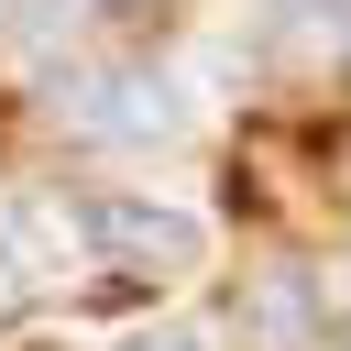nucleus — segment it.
Returning <instances> with one entry per match:
<instances>
[{"mask_svg":"<svg viewBox=\"0 0 351 351\" xmlns=\"http://www.w3.org/2000/svg\"><path fill=\"white\" fill-rule=\"evenodd\" d=\"M55 121L77 132V143H110V154H143V143H176L186 121H197V99H186V77L176 66H77L66 88H55Z\"/></svg>","mask_w":351,"mask_h":351,"instance_id":"obj_1","label":"nucleus"},{"mask_svg":"<svg viewBox=\"0 0 351 351\" xmlns=\"http://www.w3.org/2000/svg\"><path fill=\"white\" fill-rule=\"evenodd\" d=\"M77 230H88V263L99 274H132V285H165V274H197L208 263V219L197 208H165V197H77Z\"/></svg>","mask_w":351,"mask_h":351,"instance_id":"obj_2","label":"nucleus"},{"mask_svg":"<svg viewBox=\"0 0 351 351\" xmlns=\"http://www.w3.org/2000/svg\"><path fill=\"white\" fill-rule=\"evenodd\" d=\"M0 263H11L22 285H77V263H88L77 197H44V186H0Z\"/></svg>","mask_w":351,"mask_h":351,"instance_id":"obj_3","label":"nucleus"},{"mask_svg":"<svg viewBox=\"0 0 351 351\" xmlns=\"http://www.w3.org/2000/svg\"><path fill=\"white\" fill-rule=\"evenodd\" d=\"M241 318H252L263 351H307V285H296L285 263H263V274L241 285Z\"/></svg>","mask_w":351,"mask_h":351,"instance_id":"obj_4","label":"nucleus"},{"mask_svg":"<svg viewBox=\"0 0 351 351\" xmlns=\"http://www.w3.org/2000/svg\"><path fill=\"white\" fill-rule=\"evenodd\" d=\"M77 22H110L99 0H0V44L11 55H55V44H77Z\"/></svg>","mask_w":351,"mask_h":351,"instance_id":"obj_5","label":"nucleus"},{"mask_svg":"<svg viewBox=\"0 0 351 351\" xmlns=\"http://www.w3.org/2000/svg\"><path fill=\"white\" fill-rule=\"evenodd\" d=\"M110 351H208V329H186V318H165V329H132V340H110Z\"/></svg>","mask_w":351,"mask_h":351,"instance_id":"obj_6","label":"nucleus"},{"mask_svg":"<svg viewBox=\"0 0 351 351\" xmlns=\"http://www.w3.org/2000/svg\"><path fill=\"white\" fill-rule=\"evenodd\" d=\"M99 11H154V0H99Z\"/></svg>","mask_w":351,"mask_h":351,"instance_id":"obj_7","label":"nucleus"},{"mask_svg":"<svg viewBox=\"0 0 351 351\" xmlns=\"http://www.w3.org/2000/svg\"><path fill=\"white\" fill-rule=\"evenodd\" d=\"M329 351H351V318H340V340H329Z\"/></svg>","mask_w":351,"mask_h":351,"instance_id":"obj_8","label":"nucleus"}]
</instances>
